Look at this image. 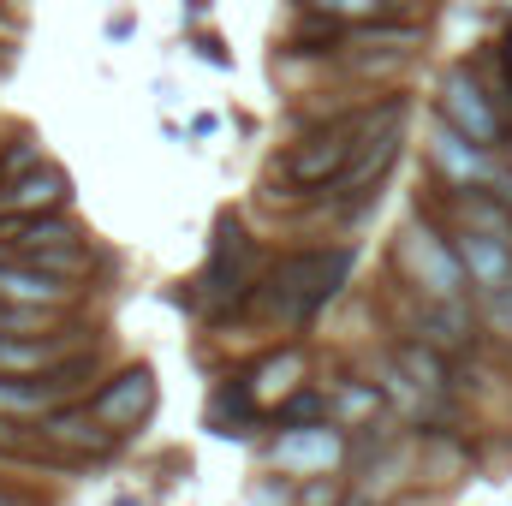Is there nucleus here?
<instances>
[{
  "instance_id": "1",
  "label": "nucleus",
  "mask_w": 512,
  "mask_h": 506,
  "mask_svg": "<svg viewBox=\"0 0 512 506\" xmlns=\"http://www.w3.org/2000/svg\"><path fill=\"white\" fill-rule=\"evenodd\" d=\"M352 268H358V251H346V245L292 251V256H280V262L262 274L251 310L256 316H268V322H280V328H310V322L346 292Z\"/></svg>"
},
{
  "instance_id": "2",
  "label": "nucleus",
  "mask_w": 512,
  "mask_h": 506,
  "mask_svg": "<svg viewBox=\"0 0 512 506\" xmlns=\"http://www.w3.org/2000/svg\"><path fill=\"white\" fill-rule=\"evenodd\" d=\"M364 131H370V102H364V108H340V114L304 126L286 149H280V161H274V179H268L274 197H310V203H316L322 191H334V185L346 179V167H352Z\"/></svg>"
},
{
  "instance_id": "3",
  "label": "nucleus",
  "mask_w": 512,
  "mask_h": 506,
  "mask_svg": "<svg viewBox=\"0 0 512 506\" xmlns=\"http://www.w3.org/2000/svg\"><path fill=\"white\" fill-rule=\"evenodd\" d=\"M405 120H411V96H405V90H387L382 102H370V131H364V143H358L346 179H340L334 191H322L316 209H328V215H340V221H364V215L382 203L387 179H393V167H399V155H405Z\"/></svg>"
},
{
  "instance_id": "4",
  "label": "nucleus",
  "mask_w": 512,
  "mask_h": 506,
  "mask_svg": "<svg viewBox=\"0 0 512 506\" xmlns=\"http://www.w3.org/2000/svg\"><path fill=\"white\" fill-rule=\"evenodd\" d=\"M256 286H262V245L251 239L239 209H221L215 215V239H209V262L197 274L191 304L209 322H233V316H245L256 304Z\"/></svg>"
},
{
  "instance_id": "5",
  "label": "nucleus",
  "mask_w": 512,
  "mask_h": 506,
  "mask_svg": "<svg viewBox=\"0 0 512 506\" xmlns=\"http://www.w3.org/2000/svg\"><path fill=\"white\" fill-rule=\"evenodd\" d=\"M393 274L417 298H465L477 286L465 268V251H459V233L447 221H435L429 209H417L405 221V233L393 239Z\"/></svg>"
},
{
  "instance_id": "6",
  "label": "nucleus",
  "mask_w": 512,
  "mask_h": 506,
  "mask_svg": "<svg viewBox=\"0 0 512 506\" xmlns=\"http://www.w3.org/2000/svg\"><path fill=\"white\" fill-rule=\"evenodd\" d=\"M435 114H441L447 126H459L465 137H477L483 149H507V137H512L507 102L495 96V84L477 72L471 54L441 72V84H435Z\"/></svg>"
},
{
  "instance_id": "7",
  "label": "nucleus",
  "mask_w": 512,
  "mask_h": 506,
  "mask_svg": "<svg viewBox=\"0 0 512 506\" xmlns=\"http://www.w3.org/2000/svg\"><path fill=\"white\" fill-rule=\"evenodd\" d=\"M423 155H429L435 179H447L453 197H459V191H501V197H507V185H512L507 149H483L477 137H465L459 126H447L441 114H435V126H429Z\"/></svg>"
},
{
  "instance_id": "8",
  "label": "nucleus",
  "mask_w": 512,
  "mask_h": 506,
  "mask_svg": "<svg viewBox=\"0 0 512 506\" xmlns=\"http://www.w3.org/2000/svg\"><path fill=\"white\" fill-rule=\"evenodd\" d=\"M90 411H96L120 441H131V435H143L149 417L161 411V381H155L149 364H120V370H108V376L96 381Z\"/></svg>"
},
{
  "instance_id": "9",
  "label": "nucleus",
  "mask_w": 512,
  "mask_h": 506,
  "mask_svg": "<svg viewBox=\"0 0 512 506\" xmlns=\"http://www.w3.org/2000/svg\"><path fill=\"white\" fill-rule=\"evenodd\" d=\"M36 423V435H42V447H54L60 459H108L114 447H120V435L90 411V405H48V411H36L30 417Z\"/></svg>"
},
{
  "instance_id": "10",
  "label": "nucleus",
  "mask_w": 512,
  "mask_h": 506,
  "mask_svg": "<svg viewBox=\"0 0 512 506\" xmlns=\"http://www.w3.org/2000/svg\"><path fill=\"white\" fill-rule=\"evenodd\" d=\"M268 459H274L280 471L334 477V471L352 459V447H346L340 423H310V429H274V447H268Z\"/></svg>"
},
{
  "instance_id": "11",
  "label": "nucleus",
  "mask_w": 512,
  "mask_h": 506,
  "mask_svg": "<svg viewBox=\"0 0 512 506\" xmlns=\"http://www.w3.org/2000/svg\"><path fill=\"white\" fill-rule=\"evenodd\" d=\"M72 173L66 167H54V161H42L36 173H24V179H12V185H0V215L6 221H24V215H54V209H72Z\"/></svg>"
},
{
  "instance_id": "12",
  "label": "nucleus",
  "mask_w": 512,
  "mask_h": 506,
  "mask_svg": "<svg viewBox=\"0 0 512 506\" xmlns=\"http://www.w3.org/2000/svg\"><path fill=\"white\" fill-rule=\"evenodd\" d=\"M0 298H12V304H54V310H66V304L78 298V280H72V274L42 268V262H30V256H6V262H0Z\"/></svg>"
},
{
  "instance_id": "13",
  "label": "nucleus",
  "mask_w": 512,
  "mask_h": 506,
  "mask_svg": "<svg viewBox=\"0 0 512 506\" xmlns=\"http://www.w3.org/2000/svg\"><path fill=\"white\" fill-rule=\"evenodd\" d=\"M411 328H417V340H429V346H441V352L453 358V352L471 346L477 316L465 310V298H423V304L411 310Z\"/></svg>"
},
{
  "instance_id": "14",
  "label": "nucleus",
  "mask_w": 512,
  "mask_h": 506,
  "mask_svg": "<svg viewBox=\"0 0 512 506\" xmlns=\"http://www.w3.org/2000/svg\"><path fill=\"white\" fill-rule=\"evenodd\" d=\"M0 239L12 245V256H36V251H60V245H90V233L72 221V209H54V215H24V221H6Z\"/></svg>"
},
{
  "instance_id": "15",
  "label": "nucleus",
  "mask_w": 512,
  "mask_h": 506,
  "mask_svg": "<svg viewBox=\"0 0 512 506\" xmlns=\"http://www.w3.org/2000/svg\"><path fill=\"white\" fill-rule=\"evenodd\" d=\"M459 233V251H465V268L477 280V292H495L512 280V245L501 239V227H453Z\"/></svg>"
},
{
  "instance_id": "16",
  "label": "nucleus",
  "mask_w": 512,
  "mask_h": 506,
  "mask_svg": "<svg viewBox=\"0 0 512 506\" xmlns=\"http://www.w3.org/2000/svg\"><path fill=\"white\" fill-rule=\"evenodd\" d=\"M304 346H274V352H262L251 370H245V381H251V393L262 399V405H280L286 393H298L304 387Z\"/></svg>"
},
{
  "instance_id": "17",
  "label": "nucleus",
  "mask_w": 512,
  "mask_h": 506,
  "mask_svg": "<svg viewBox=\"0 0 512 506\" xmlns=\"http://www.w3.org/2000/svg\"><path fill=\"white\" fill-rule=\"evenodd\" d=\"M310 423H334V393L298 387L280 405H268V429H310Z\"/></svg>"
},
{
  "instance_id": "18",
  "label": "nucleus",
  "mask_w": 512,
  "mask_h": 506,
  "mask_svg": "<svg viewBox=\"0 0 512 506\" xmlns=\"http://www.w3.org/2000/svg\"><path fill=\"white\" fill-rule=\"evenodd\" d=\"M334 423L376 429V423H382V393H376V387H364V381H346V387H334Z\"/></svg>"
},
{
  "instance_id": "19",
  "label": "nucleus",
  "mask_w": 512,
  "mask_h": 506,
  "mask_svg": "<svg viewBox=\"0 0 512 506\" xmlns=\"http://www.w3.org/2000/svg\"><path fill=\"white\" fill-rule=\"evenodd\" d=\"M48 155H42V137L36 131H12L6 137V149H0V185H12V179H24V173H36Z\"/></svg>"
},
{
  "instance_id": "20",
  "label": "nucleus",
  "mask_w": 512,
  "mask_h": 506,
  "mask_svg": "<svg viewBox=\"0 0 512 506\" xmlns=\"http://www.w3.org/2000/svg\"><path fill=\"white\" fill-rule=\"evenodd\" d=\"M60 316L66 310H54V304H12V298H0V334H48Z\"/></svg>"
},
{
  "instance_id": "21",
  "label": "nucleus",
  "mask_w": 512,
  "mask_h": 506,
  "mask_svg": "<svg viewBox=\"0 0 512 506\" xmlns=\"http://www.w3.org/2000/svg\"><path fill=\"white\" fill-rule=\"evenodd\" d=\"M298 6H310V12H322V18H334V24H376V18H387L393 6L387 0H298Z\"/></svg>"
},
{
  "instance_id": "22",
  "label": "nucleus",
  "mask_w": 512,
  "mask_h": 506,
  "mask_svg": "<svg viewBox=\"0 0 512 506\" xmlns=\"http://www.w3.org/2000/svg\"><path fill=\"white\" fill-rule=\"evenodd\" d=\"M191 54H197L203 66H215V72H233V48H227L215 30H191Z\"/></svg>"
},
{
  "instance_id": "23",
  "label": "nucleus",
  "mask_w": 512,
  "mask_h": 506,
  "mask_svg": "<svg viewBox=\"0 0 512 506\" xmlns=\"http://www.w3.org/2000/svg\"><path fill=\"white\" fill-rule=\"evenodd\" d=\"M489 322H495V328H501V334L512 340V280L489 292Z\"/></svg>"
},
{
  "instance_id": "24",
  "label": "nucleus",
  "mask_w": 512,
  "mask_h": 506,
  "mask_svg": "<svg viewBox=\"0 0 512 506\" xmlns=\"http://www.w3.org/2000/svg\"><path fill=\"white\" fill-rule=\"evenodd\" d=\"M102 36H108V42H131V36H137V12H108Z\"/></svg>"
},
{
  "instance_id": "25",
  "label": "nucleus",
  "mask_w": 512,
  "mask_h": 506,
  "mask_svg": "<svg viewBox=\"0 0 512 506\" xmlns=\"http://www.w3.org/2000/svg\"><path fill=\"white\" fill-rule=\"evenodd\" d=\"M185 131H191V137H221V114H215V108H203V114H191V120H185Z\"/></svg>"
},
{
  "instance_id": "26",
  "label": "nucleus",
  "mask_w": 512,
  "mask_h": 506,
  "mask_svg": "<svg viewBox=\"0 0 512 506\" xmlns=\"http://www.w3.org/2000/svg\"><path fill=\"white\" fill-rule=\"evenodd\" d=\"M387 6H393L399 18H429V6H435V0H387Z\"/></svg>"
},
{
  "instance_id": "27",
  "label": "nucleus",
  "mask_w": 512,
  "mask_h": 506,
  "mask_svg": "<svg viewBox=\"0 0 512 506\" xmlns=\"http://www.w3.org/2000/svg\"><path fill=\"white\" fill-rule=\"evenodd\" d=\"M209 6H215V0H185V24H191V30H197V24H203V12H209Z\"/></svg>"
},
{
  "instance_id": "28",
  "label": "nucleus",
  "mask_w": 512,
  "mask_h": 506,
  "mask_svg": "<svg viewBox=\"0 0 512 506\" xmlns=\"http://www.w3.org/2000/svg\"><path fill=\"white\" fill-rule=\"evenodd\" d=\"M0 506H30V501H24L18 489H6V483H0Z\"/></svg>"
},
{
  "instance_id": "29",
  "label": "nucleus",
  "mask_w": 512,
  "mask_h": 506,
  "mask_svg": "<svg viewBox=\"0 0 512 506\" xmlns=\"http://www.w3.org/2000/svg\"><path fill=\"white\" fill-rule=\"evenodd\" d=\"M108 506H143V501H137V495H120V501H108Z\"/></svg>"
},
{
  "instance_id": "30",
  "label": "nucleus",
  "mask_w": 512,
  "mask_h": 506,
  "mask_svg": "<svg viewBox=\"0 0 512 506\" xmlns=\"http://www.w3.org/2000/svg\"><path fill=\"white\" fill-rule=\"evenodd\" d=\"M507 167H512V137H507Z\"/></svg>"
},
{
  "instance_id": "31",
  "label": "nucleus",
  "mask_w": 512,
  "mask_h": 506,
  "mask_svg": "<svg viewBox=\"0 0 512 506\" xmlns=\"http://www.w3.org/2000/svg\"><path fill=\"white\" fill-rule=\"evenodd\" d=\"M0 262H6V239H0Z\"/></svg>"
}]
</instances>
